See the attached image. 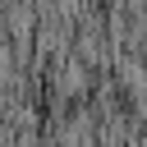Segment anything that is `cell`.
<instances>
[{
    "label": "cell",
    "instance_id": "1",
    "mask_svg": "<svg viewBox=\"0 0 147 147\" xmlns=\"http://www.w3.org/2000/svg\"><path fill=\"white\" fill-rule=\"evenodd\" d=\"M87 92V60L78 55V60H64V69H60V96H83Z\"/></svg>",
    "mask_w": 147,
    "mask_h": 147
}]
</instances>
